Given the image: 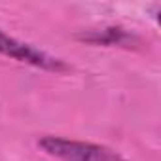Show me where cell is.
<instances>
[{
	"mask_svg": "<svg viewBox=\"0 0 161 161\" xmlns=\"http://www.w3.org/2000/svg\"><path fill=\"white\" fill-rule=\"evenodd\" d=\"M38 146L47 155L63 159V161H127L125 157H121L116 150L108 146L53 136V135L42 136L38 140Z\"/></svg>",
	"mask_w": 161,
	"mask_h": 161,
	"instance_id": "obj_1",
	"label": "cell"
},
{
	"mask_svg": "<svg viewBox=\"0 0 161 161\" xmlns=\"http://www.w3.org/2000/svg\"><path fill=\"white\" fill-rule=\"evenodd\" d=\"M0 53L12 57L19 63L42 68V70H49V72H63L68 68V64L63 59H57L38 47H34L32 44L21 42L10 34H6L4 31H0Z\"/></svg>",
	"mask_w": 161,
	"mask_h": 161,
	"instance_id": "obj_2",
	"label": "cell"
},
{
	"mask_svg": "<svg viewBox=\"0 0 161 161\" xmlns=\"http://www.w3.org/2000/svg\"><path fill=\"white\" fill-rule=\"evenodd\" d=\"M78 38L84 42H91V44H101V46H125L135 40L123 29H114V27L103 29V31H89L84 34H78Z\"/></svg>",
	"mask_w": 161,
	"mask_h": 161,
	"instance_id": "obj_3",
	"label": "cell"
}]
</instances>
